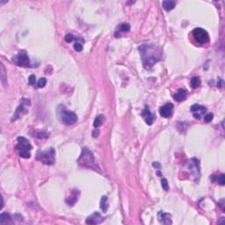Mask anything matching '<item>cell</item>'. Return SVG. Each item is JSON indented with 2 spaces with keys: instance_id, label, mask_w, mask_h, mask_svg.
<instances>
[{
  "instance_id": "cell-31",
  "label": "cell",
  "mask_w": 225,
  "mask_h": 225,
  "mask_svg": "<svg viewBox=\"0 0 225 225\" xmlns=\"http://www.w3.org/2000/svg\"><path fill=\"white\" fill-rule=\"evenodd\" d=\"M36 136L39 137V138H48V133H46V132H41V133L36 134Z\"/></svg>"
},
{
  "instance_id": "cell-1",
  "label": "cell",
  "mask_w": 225,
  "mask_h": 225,
  "mask_svg": "<svg viewBox=\"0 0 225 225\" xmlns=\"http://www.w3.org/2000/svg\"><path fill=\"white\" fill-rule=\"evenodd\" d=\"M139 52L143 61L144 67L150 71L155 63L162 59V50L154 44H143L139 47Z\"/></svg>"
},
{
  "instance_id": "cell-4",
  "label": "cell",
  "mask_w": 225,
  "mask_h": 225,
  "mask_svg": "<svg viewBox=\"0 0 225 225\" xmlns=\"http://www.w3.org/2000/svg\"><path fill=\"white\" fill-rule=\"evenodd\" d=\"M187 171L190 173L192 180L198 183L201 179V168H200V161L199 159L193 158L190 159L187 164Z\"/></svg>"
},
{
  "instance_id": "cell-24",
  "label": "cell",
  "mask_w": 225,
  "mask_h": 225,
  "mask_svg": "<svg viewBox=\"0 0 225 225\" xmlns=\"http://www.w3.org/2000/svg\"><path fill=\"white\" fill-rule=\"evenodd\" d=\"M161 186L163 187V189L164 191H169V184L166 179H163L161 180Z\"/></svg>"
},
{
  "instance_id": "cell-21",
  "label": "cell",
  "mask_w": 225,
  "mask_h": 225,
  "mask_svg": "<svg viewBox=\"0 0 225 225\" xmlns=\"http://www.w3.org/2000/svg\"><path fill=\"white\" fill-rule=\"evenodd\" d=\"M212 181L217 182V183L220 184L221 186H223L224 185V174H221L219 176L213 175L212 176Z\"/></svg>"
},
{
  "instance_id": "cell-18",
  "label": "cell",
  "mask_w": 225,
  "mask_h": 225,
  "mask_svg": "<svg viewBox=\"0 0 225 225\" xmlns=\"http://www.w3.org/2000/svg\"><path fill=\"white\" fill-rule=\"evenodd\" d=\"M162 5H163L164 9L165 10L166 12H170V11L174 9V7L176 5V2L173 1V0H165V1H163Z\"/></svg>"
},
{
  "instance_id": "cell-16",
  "label": "cell",
  "mask_w": 225,
  "mask_h": 225,
  "mask_svg": "<svg viewBox=\"0 0 225 225\" xmlns=\"http://www.w3.org/2000/svg\"><path fill=\"white\" fill-rule=\"evenodd\" d=\"M187 91L185 89H179L176 94L174 95V100L178 102H181L187 99Z\"/></svg>"
},
{
  "instance_id": "cell-15",
  "label": "cell",
  "mask_w": 225,
  "mask_h": 225,
  "mask_svg": "<svg viewBox=\"0 0 225 225\" xmlns=\"http://www.w3.org/2000/svg\"><path fill=\"white\" fill-rule=\"evenodd\" d=\"M13 223H14V222L10 214L4 212L0 215V224L1 225L13 224Z\"/></svg>"
},
{
  "instance_id": "cell-19",
  "label": "cell",
  "mask_w": 225,
  "mask_h": 225,
  "mask_svg": "<svg viewBox=\"0 0 225 225\" xmlns=\"http://www.w3.org/2000/svg\"><path fill=\"white\" fill-rule=\"evenodd\" d=\"M104 121H105V116L103 115H98L95 118V120H94L93 127H94L95 129H98L99 127H100L101 125L104 123Z\"/></svg>"
},
{
  "instance_id": "cell-29",
  "label": "cell",
  "mask_w": 225,
  "mask_h": 225,
  "mask_svg": "<svg viewBox=\"0 0 225 225\" xmlns=\"http://www.w3.org/2000/svg\"><path fill=\"white\" fill-rule=\"evenodd\" d=\"M28 83L30 86H34L36 83V77L34 75H31L28 78Z\"/></svg>"
},
{
  "instance_id": "cell-2",
  "label": "cell",
  "mask_w": 225,
  "mask_h": 225,
  "mask_svg": "<svg viewBox=\"0 0 225 225\" xmlns=\"http://www.w3.org/2000/svg\"><path fill=\"white\" fill-rule=\"evenodd\" d=\"M77 164L82 167L89 168L96 171H100V169L92 152L87 148H83L81 155L77 159Z\"/></svg>"
},
{
  "instance_id": "cell-20",
  "label": "cell",
  "mask_w": 225,
  "mask_h": 225,
  "mask_svg": "<svg viewBox=\"0 0 225 225\" xmlns=\"http://www.w3.org/2000/svg\"><path fill=\"white\" fill-rule=\"evenodd\" d=\"M108 207H109V204H108V199L106 196H102L101 197L100 200V208L102 209L103 212H106L107 209H108Z\"/></svg>"
},
{
  "instance_id": "cell-34",
  "label": "cell",
  "mask_w": 225,
  "mask_h": 225,
  "mask_svg": "<svg viewBox=\"0 0 225 225\" xmlns=\"http://www.w3.org/2000/svg\"><path fill=\"white\" fill-rule=\"evenodd\" d=\"M157 174H158V176H159V177H161V176H162V173H160L159 171H158V172H157Z\"/></svg>"
},
{
  "instance_id": "cell-23",
  "label": "cell",
  "mask_w": 225,
  "mask_h": 225,
  "mask_svg": "<svg viewBox=\"0 0 225 225\" xmlns=\"http://www.w3.org/2000/svg\"><path fill=\"white\" fill-rule=\"evenodd\" d=\"M201 86V78L199 77H193L191 79V86L193 89H196Z\"/></svg>"
},
{
  "instance_id": "cell-14",
  "label": "cell",
  "mask_w": 225,
  "mask_h": 225,
  "mask_svg": "<svg viewBox=\"0 0 225 225\" xmlns=\"http://www.w3.org/2000/svg\"><path fill=\"white\" fill-rule=\"evenodd\" d=\"M158 217L159 223H162V224L168 225L173 223V221L171 219V215L168 214V213H164L163 211H160V212H158Z\"/></svg>"
},
{
  "instance_id": "cell-32",
  "label": "cell",
  "mask_w": 225,
  "mask_h": 225,
  "mask_svg": "<svg viewBox=\"0 0 225 225\" xmlns=\"http://www.w3.org/2000/svg\"><path fill=\"white\" fill-rule=\"evenodd\" d=\"M92 136L94 137V138H97L98 136H99V135H100V130H98V129H95V130L92 131Z\"/></svg>"
},
{
  "instance_id": "cell-26",
  "label": "cell",
  "mask_w": 225,
  "mask_h": 225,
  "mask_svg": "<svg viewBox=\"0 0 225 225\" xmlns=\"http://www.w3.org/2000/svg\"><path fill=\"white\" fill-rule=\"evenodd\" d=\"M64 40H65V42H67V43H71V42H73L74 40H75V37L71 34H68L65 35V37H64Z\"/></svg>"
},
{
  "instance_id": "cell-3",
  "label": "cell",
  "mask_w": 225,
  "mask_h": 225,
  "mask_svg": "<svg viewBox=\"0 0 225 225\" xmlns=\"http://www.w3.org/2000/svg\"><path fill=\"white\" fill-rule=\"evenodd\" d=\"M18 144L16 145V150L19 152V155L23 158H29L31 157V149H33L31 144L27 138L23 136H19L17 139Z\"/></svg>"
},
{
  "instance_id": "cell-6",
  "label": "cell",
  "mask_w": 225,
  "mask_h": 225,
  "mask_svg": "<svg viewBox=\"0 0 225 225\" xmlns=\"http://www.w3.org/2000/svg\"><path fill=\"white\" fill-rule=\"evenodd\" d=\"M192 34L197 43L205 44L209 42V35L206 30H204L203 28L197 27V28L193 29Z\"/></svg>"
},
{
  "instance_id": "cell-8",
  "label": "cell",
  "mask_w": 225,
  "mask_h": 225,
  "mask_svg": "<svg viewBox=\"0 0 225 225\" xmlns=\"http://www.w3.org/2000/svg\"><path fill=\"white\" fill-rule=\"evenodd\" d=\"M12 61L20 67H29L30 66V60L28 56L25 52L19 53L18 56L12 58Z\"/></svg>"
},
{
  "instance_id": "cell-13",
  "label": "cell",
  "mask_w": 225,
  "mask_h": 225,
  "mask_svg": "<svg viewBox=\"0 0 225 225\" xmlns=\"http://www.w3.org/2000/svg\"><path fill=\"white\" fill-rule=\"evenodd\" d=\"M142 116L145 120V122L148 125H152L153 124V121L155 120V116L154 115L149 111V108L148 106H146L144 108V110L142 112Z\"/></svg>"
},
{
  "instance_id": "cell-7",
  "label": "cell",
  "mask_w": 225,
  "mask_h": 225,
  "mask_svg": "<svg viewBox=\"0 0 225 225\" xmlns=\"http://www.w3.org/2000/svg\"><path fill=\"white\" fill-rule=\"evenodd\" d=\"M61 120L62 123L66 125H72L77 121V115L71 111H63L61 115Z\"/></svg>"
},
{
  "instance_id": "cell-27",
  "label": "cell",
  "mask_w": 225,
  "mask_h": 225,
  "mask_svg": "<svg viewBox=\"0 0 225 225\" xmlns=\"http://www.w3.org/2000/svg\"><path fill=\"white\" fill-rule=\"evenodd\" d=\"M46 84H47V79L45 78V77H42V78H41L40 80L38 81V87L39 88H42L46 86Z\"/></svg>"
},
{
  "instance_id": "cell-30",
  "label": "cell",
  "mask_w": 225,
  "mask_h": 225,
  "mask_svg": "<svg viewBox=\"0 0 225 225\" xmlns=\"http://www.w3.org/2000/svg\"><path fill=\"white\" fill-rule=\"evenodd\" d=\"M213 118H214V115L212 114V113H209V114H207L205 115V117H204V120L206 122H210L211 120H213Z\"/></svg>"
},
{
  "instance_id": "cell-17",
  "label": "cell",
  "mask_w": 225,
  "mask_h": 225,
  "mask_svg": "<svg viewBox=\"0 0 225 225\" xmlns=\"http://www.w3.org/2000/svg\"><path fill=\"white\" fill-rule=\"evenodd\" d=\"M0 75H1V82H2V84H3V86L6 87L7 85H8V82H7V75H6L5 68L3 63L0 64Z\"/></svg>"
},
{
  "instance_id": "cell-22",
  "label": "cell",
  "mask_w": 225,
  "mask_h": 225,
  "mask_svg": "<svg viewBox=\"0 0 225 225\" xmlns=\"http://www.w3.org/2000/svg\"><path fill=\"white\" fill-rule=\"evenodd\" d=\"M77 199H78V197H77V195L76 194V193H74V195H73V196H70L69 198L66 199V203L68 204V206H74V204L77 202Z\"/></svg>"
},
{
  "instance_id": "cell-12",
  "label": "cell",
  "mask_w": 225,
  "mask_h": 225,
  "mask_svg": "<svg viewBox=\"0 0 225 225\" xmlns=\"http://www.w3.org/2000/svg\"><path fill=\"white\" fill-rule=\"evenodd\" d=\"M190 110L193 112V117L196 118V119H200L201 117V115H204L206 113V107H204L203 105H193L190 108Z\"/></svg>"
},
{
  "instance_id": "cell-28",
  "label": "cell",
  "mask_w": 225,
  "mask_h": 225,
  "mask_svg": "<svg viewBox=\"0 0 225 225\" xmlns=\"http://www.w3.org/2000/svg\"><path fill=\"white\" fill-rule=\"evenodd\" d=\"M74 48H75V50H76V51H77V52H80V51H82V49H83V45H82L81 42H77L76 43L74 44Z\"/></svg>"
},
{
  "instance_id": "cell-25",
  "label": "cell",
  "mask_w": 225,
  "mask_h": 225,
  "mask_svg": "<svg viewBox=\"0 0 225 225\" xmlns=\"http://www.w3.org/2000/svg\"><path fill=\"white\" fill-rule=\"evenodd\" d=\"M130 30V24L124 23V24H122L120 27V31H121V32H129Z\"/></svg>"
},
{
  "instance_id": "cell-9",
  "label": "cell",
  "mask_w": 225,
  "mask_h": 225,
  "mask_svg": "<svg viewBox=\"0 0 225 225\" xmlns=\"http://www.w3.org/2000/svg\"><path fill=\"white\" fill-rule=\"evenodd\" d=\"M25 104H27V105H29L30 104V101L28 100H26V99H23L22 100V103L19 105V106L17 108V110H16V112L14 113V115H13V117L12 118V121H14V120H16L18 118H19L21 115H22V114H27V110L26 109V107H25Z\"/></svg>"
},
{
  "instance_id": "cell-33",
  "label": "cell",
  "mask_w": 225,
  "mask_h": 225,
  "mask_svg": "<svg viewBox=\"0 0 225 225\" xmlns=\"http://www.w3.org/2000/svg\"><path fill=\"white\" fill-rule=\"evenodd\" d=\"M152 165H153V167H155L156 169H160L161 168V164L158 163V162H154L152 164Z\"/></svg>"
},
{
  "instance_id": "cell-11",
  "label": "cell",
  "mask_w": 225,
  "mask_h": 225,
  "mask_svg": "<svg viewBox=\"0 0 225 225\" xmlns=\"http://www.w3.org/2000/svg\"><path fill=\"white\" fill-rule=\"evenodd\" d=\"M104 220H105V217H103L100 213L95 212L91 216L87 217L86 223L87 224H99V223H101Z\"/></svg>"
},
{
  "instance_id": "cell-5",
  "label": "cell",
  "mask_w": 225,
  "mask_h": 225,
  "mask_svg": "<svg viewBox=\"0 0 225 225\" xmlns=\"http://www.w3.org/2000/svg\"><path fill=\"white\" fill-rule=\"evenodd\" d=\"M55 149L50 148L48 150H45L42 152H39L37 158L42 162V163L48 164V165H52L55 164Z\"/></svg>"
},
{
  "instance_id": "cell-10",
  "label": "cell",
  "mask_w": 225,
  "mask_h": 225,
  "mask_svg": "<svg viewBox=\"0 0 225 225\" xmlns=\"http://www.w3.org/2000/svg\"><path fill=\"white\" fill-rule=\"evenodd\" d=\"M173 105L172 103H167L159 108V114L164 118H170L173 115Z\"/></svg>"
}]
</instances>
